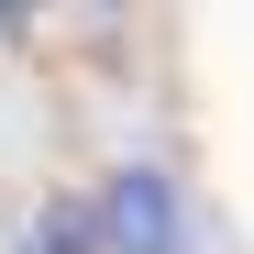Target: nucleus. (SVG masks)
I'll use <instances>...</instances> for the list:
<instances>
[{"instance_id": "1", "label": "nucleus", "mask_w": 254, "mask_h": 254, "mask_svg": "<svg viewBox=\"0 0 254 254\" xmlns=\"http://www.w3.org/2000/svg\"><path fill=\"white\" fill-rule=\"evenodd\" d=\"M89 232H100V254H188V188H177V166H111L89 188Z\"/></svg>"}, {"instance_id": "2", "label": "nucleus", "mask_w": 254, "mask_h": 254, "mask_svg": "<svg viewBox=\"0 0 254 254\" xmlns=\"http://www.w3.org/2000/svg\"><path fill=\"white\" fill-rule=\"evenodd\" d=\"M11 254H100V232H89V199H45V210H33V232H22Z\"/></svg>"}]
</instances>
